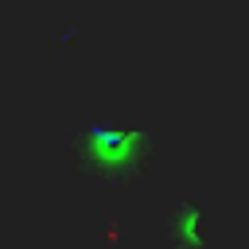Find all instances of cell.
<instances>
[{
    "label": "cell",
    "mask_w": 249,
    "mask_h": 249,
    "mask_svg": "<svg viewBox=\"0 0 249 249\" xmlns=\"http://www.w3.org/2000/svg\"><path fill=\"white\" fill-rule=\"evenodd\" d=\"M132 132H124V128H89V152L97 156V160H113V163H128L132 156H136V148H132Z\"/></svg>",
    "instance_id": "7a4b0ae2"
},
{
    "label": "cell",
    "mask_w": 249,
    "mask_h": 249,
    "mask_svg": "<svg viewBox=\"0 0 249 249\" xmlns=\"http://www.w3.org/2000/svg\"><path fill=\"white\" fill-rule=\"evenodd\" d=\"M171 222H167V233L179 241V245H187V249H198L202 241H206V214H202V206L198 202H183V206H175L171 214H167Z\"/></svg>",
    "instance_id": "6da1fadb"
}]
</instances>
